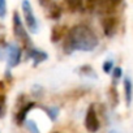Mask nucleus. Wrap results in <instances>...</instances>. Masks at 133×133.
Returning a JSON list of instances; mask_svg holds the SVG:
<instances>
[{
    "label": "nucleus",
    "instance_id": "6ab92c4d",
    "mask_svg": "<svg viewBox=\"0 0 133 133\" xmlns=\"http://www.w3.org/2000/svg\"><path fill=\"white\" fill-rule=\"evenodd\" d=\"M108 133H119V132H117V130H115V129H112V130H110Z\"/></svg>",
    "mask_w": 133,
    "mask_h": 133
},
{
    "label": "nucleus",
    "instance_id": "6e6552de",
    "mask_svg": "<svg viewBox=\"0 0 133 133\" xmlns=\"http://www.w3.org/2000/svg\"><path fill=\"white\" fill-rule=\"evenodd\" d=\"M124 91H125V102L129 106L132 102V95H133V86H132V82L129 78L124 80Z\"/></svg>",
    "mask_w": 133,
    "mask_h": 133
},
{
    "label": "nucleus",
    "instance_id": "1a4fd4ad",
    "mask_svg": "<svg viewBox=\"0 0 133 133\" xmlns=\"http://www.w3.org/2000/svg\"><path fill=\"white\" fill-rule=\"evenodd\" d=\"M29 56L35 61V65H37L38 63L44 61V60L47 59V54L43 52V51H41V50H31V52L29 54Z\"/></svg>",
    "mask_w": 133,
    "mask_h": 133
},
{
    "label": "nucleus",
    "instance_id": "2eb2a0df",
    "mask_svg": "<svg viewBox=\"0 0 133 133\" xmlns=\"http://www.w3.org/2000/svg\"><path fill=\"white\" fill-rule=\"evenodd\" d=\"M7 15V2L0 0V18H4Z\"/></svg>",
    "mask_w": 133,
    "mask_h": 133
},
{
    "label": "nucleus",
    "instance_id": "4468645a",
    "mask_svg": "<svg viewBox=\"0 0 133 133\" xmlns=\"http://www.w3.org/2000/svg\"><path fill=\"white\" fill-rule=\"evenodd\" d=\"M47 114H48V116H50V119H51V120H56L57 114H59V108H56V107L47 108Z\"/></svg>",
    "mask_w": 133,
    "mask_h": 133
},
{
    "label": "nucleus",
    "instance_id": "9b49d317",
    "mask_svg": "<svg viewBox=\"0 0 133 133\" xmlns=\"http://www.w3.org/2000/svg\"><path fill=\"white\" fill-rule=\"evenodd\" d=\"M26 127H28V129H29L30 133H41L39 129H38V125L33 120H26Z\"/></svg>",
    "mask_w": 133,
    "mask_h": 133
},
{
    "label": "nucleus",
    "instance_id": "f8f14e48",
    "mask_svg": "<svg viewBox=\"0 0 133 133\" xmlns=\"http://www.w3.org/2000/svg\"><path fill=\"white\" fill-rule=\"evenodd\" d=\"M5 115V97L0 94V119L4 117Z\"/></svg>",
    "mask_w": 133,
    "mask_h": 133
},
{
    "label": "nucleus",
    "instance_id": "f257e3e1",
    "mask_svg": "<svg viewBox=\"0 0 133 133\" xmlns=\"http://www.w3.org/2000/svg\"><path fill=\"white\" fill-rule=\"evenodd\" d=\"M98 46V38L95 33L86 25L73 26L64 41V50L66 54H71L75 50L80 51H93Z\"/></svg>",
    "mask_w": 133,
    "mask_h": 133
},
{
    "label": "nucleus",
    "instance_id": "7ed1b4c3",
    "mask_svg": "<svg viewBox=\"0 0 133 133\" xmlns=\"http://www.w3.org/2000/svg\"><path fill=\"white\" fill-rule=\"evenodd\" d=\"M85 127L91 133L98 132L99 128H101V123H99V119L97 116V111H95L94 106H90L88 108V112H86V116H85Z\"/></svg>",
    "mask_w": 133,
    "mask_h": 133
},
{
    "label": "nucleus",
    "instance_id": "dca6fc26",
    "mask_svg": "<svg viewBox=\"0 0 133 133\" xmlns=\"http://www.w3.org/2000/svg\"><path fill=\"white\" fill-rule=\"evenodd\" d=\"M103 69H104L106 73L112 72V61H111V60H107V61L103 64Z\"/></svg>",
    "mask_w": 133,
    "mask_h": 133
},
{
    "label": "nucleus",
    "instance_id": "0eeeda50",
    "mask_svg": "<svg viewBox=\"0 0 133 133\" xmlns=\"http://www.w3.org/2000/svg\"><path fill=\"white\" fill-rule=\"evenodd\" d=\"M34 106H35V103L30 102V103H28L25 107H22V108L18 111V114H17V116H16L17 124H22L24 121H26V116H28V114L30 112V110H31Z\"/></svg>",
    "mask_w": 133,
    "mask_h": 133
},
{
    "label": "nucleus",
    "instance_id": "a211bd4d",
    "mask_svg": "<svg viewBox=\"0 0 133 133\" xmlns=\"http://www.w3.org/2000/svg\"><path fill=\"white\" fill-rule=\"evenodd\" d=\"M47 2H48V0H39V3H41L42 5H46V4H47Z\"/></svg>",
    "mask_w": 133,
    "mask_h": 133
},
{
    "label": "nucleus",
    "instance_id": "39448f33",
    "mask_svg": "<svg viewBox=\"0 0 133 133\" xmlns=\"http://www.w3.org/2000/svg\"><path fill=\"white\" fill-rule=\"evenodd\" d=\"M21 61V48L17 44H9L8 47V65L17 66Z\"/></svg>",
    "mask_w": 133,
    "mask_h": 133
},
{
    "label": "nucleus",
    "instance_id": "f03ea898",
    "mask_svg": "<svg viewBox=\"0 0 133 133\" xmlns=\"http://www.w3.org/2000/svg\"><path fill=\"white\" fill-rule=\"evenodd\" d=\"M22 13H24V18H25V24L29 29V31L31 33H37L38 31V21L34 16L33 8L29 0H22Z\"/></svg>",
    "mask_w": 133,
    "mask_h": 133
},
{
    "label": "nucleus",
    "instance_id": "aec40b11",
    "mask_svg": "<svg viewBox=\"0 0 133 133\" xmlns=\"http://www.w3.org/2000/svg\"><path fill=\"white\" fill-rule=\"evenodd\" d=\"M0 57H2V52H0Z\"/></svg>",
    "mask_w": 133,
    "mask_h": 133
},
{
    "label": "nucleus",
    "instance_id": "f3484780",
    "mask_svg": "<svg viewBox=\"0 0 133 133\" xmlns=\"http://www.w3.org/2000/svg\"><path fill=\"white\" fill-rule=\"evenodd\" d=\"M112 75H114V77H115V78H120V77H121V69L116 66V68L112 71Z\"/></svg>",
    "mask_w": 133,
    "mask_h": 133
},
{
    "label": "nucleus",
    "instance_id": "423d86ee",
    "mask_svg": "<svg viewBox=\"0 0 133 133\" xmlns=\"http://www.w3.org/2000/svg\"><path fill=\"white\" fill-rule=\"evenodd\" d=\"M103 30H104V34L107 37H112V34L115 33L116 30V26H117V21L116 18H112V17H108V18H104L103 22Z\"/></svg>",
    "mask_w": 133,
    "mask_h": 133
},
{
    "label": "nucleus",
    "instance_id": "9d476101",
    "mask_svg": "<svg viewBox=\"0 0 133 133\" xmlns=\"http://www.w3.org/2000/svg\"><path fill=\"white\" fill-rule=\"evenodd\" d=\"M65 3L72 11H78L82 7V0H65Z\"/></svg>",
    "mask_w": 133,
    "mask_h": 133
},
{
    "label": "nucleus",
    "instance_id": "20e7f679",
    "mask_svg": "<svg viewBox=\"0 0 133 133\" xmlns=\"http://www.w3.org/2000/svg\"><path fill=\"white\" fill-rule=\"evenodd\" d=\"M13 31H15L16 38H18L20 41H22L25 43H28L29 37H28V33H26V30L24 28V24H22V21L20 18V15L17 12L13 13Z\"/></svg>",
    "mask_w": 133,
    "mask_h": 133
},
{
    "label": "nucleus",
    "instance_id": "ddd939ff",
    "mask_svg": "<svg viewBox=\"0 0 133 133\" xmlns=\"http://www.w3.org/2000/svg\"><path fill=\"white\" fill-rule=\"evenodd\" d=\"M99 3H103V7H110V8H112V7H115V5H117L121 0H98Z\"/></svg>",
    "mask_w": 133,
    "mask_h": 133
}]
</instances>
